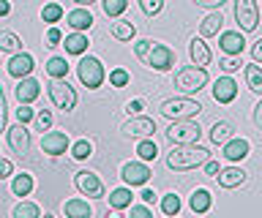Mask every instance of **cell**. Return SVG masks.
Returning a JSON list of instances; mask_svg holds the SVG:
<instances>
[{
  "label": "cell",
  "mask_w": 262,
  "mask_h": 218,
  "mask_svg": "<svg viewBox=\"0 0 262 218\" xmlns=\"http://www.w3.org/2000/svg\"><path fill=\"white\" fill-rule=\"evenodd\" d=\"M88 36L85 33H77V30H74L71 36H66V41H63V46H66V52L69 55H85L88 52Z\"/></svg>",
  "instance_id": "obj_27"
},
{
  "label": "cell",
  "mask_w": 262,
  "mask_h": 218,
  "mask_svg": "<svg viewBox=\"0 0 262 218\" xmlns=\"http://www.w3.org/2000/svg\"><path fill=\"white\" fill-rule=\"evenodd\" d=\"M49 99H52V104L63 112H71L77 107V93H74V87L66 82V79H52V82H49Z\"/></svg>",
  "instance_id": "obj_7"
},
{
  "label": "cell",
  "mask_w": 262,
  "mask_h": 218,
  "mask_svg": "<svg viewBox=\"0 0 262 218\" xmlns=\"http://www.w3.org/2000/svg\"><path fill=\"white\" fill-rule=\"evenodd\" d=\"M44 41H47V46H57V44H60L63 41V33H60V28H49L47 30V36H44Z\"/></svg>",
  "instance_id": "obj_44"
},
{
  "label": "cell",
  "mask_w": 262,
  "mask_h": 218,
  "mask_svg": "<svg viewBox=\"0 0 262 218\" xmlns=\"http://www.w3.org/2000/svg\"><path fill=\"white\" fill-rule=\"evenodd\" d=\"M106 218H123V215H120V210H112V213L106 210Z\"/></svg>",
  "instance_id": "obj_56"
},
{
  "label": "cell",
  "mask_w": 262,
  "mask_h": 218,
  "mask_svg": "<svg viewBox=\"0 0 262 218\" xmlns=\"http://www.w3.org/2000/svg\"><path fill=\"white\" fill-rule=\"evenodd\" d=\"M167 218H178V215H167Z\"/></svg>",
  "instance_id": "obj_58"
},
{
  "label": "cell",
  "mask_w": 262,
  "mask_h": 218,
  "mask_svg": "<svg viewBox=\"0 0 262 218\" xmlns=\"http://www.w3.org/2000/svg\"><path fill=\"white\" fill-rule=\"evenodd\" d=\"M14 95H16V101H19V104H33V101L41 95V85H38L33 77H25V79H19V82H16Z\"/></svg>",
  "instance_id": "obj_16"
},
{
  "label": "cell",
  "mask_w": 262,
  "mask_h": 218,
  "mask_svg": "<svg viewBox=\"0 0 262 218\" xmlns=\"http://www.w3.org/2000/svg\"><path fill=\"white\" fill-rule=\"evenodd\" d=\"M41 150H44L47 156H52V158L63 156V153L69 150V134H66V131H49V134H44V136H41Z\"/></svg>",
  "instance_id": "obj_12"
},
{
  "label": "cell",
  "mask_w": 262,
  "mask_h": 218,
  "mask_svg": "<svg viewBox=\"0 0 262 218\" xmlns=\"http://www.w3.org/2000/svg\"><path fill=\"white\" fill-rule=\"evenodd\" d=\"M134 52H137V58L142 60L147 68L159 71V74L161 71H169L178 63L175 50H169V46L161 44V41H150V38H139V41L134 44Z\"/></svg>",
  "instance_id": "obj_1"
},
{
  "label": "cell",
  "mask_w": 262,
  "mask_h": 218,
  "mask_svg": "<svg viewBox=\"0 0 262 218\" xmlns=\"http://www.w3.org/2000/svg\"><path fill=\"white\" fill-rule=\"evenodd\" d=\"M159 112L167 120H191L194 115H200V112H202V107H200V101L183 95V99H167L159 107Z\"/></svg>",
  "instance_id": "obj_4"
},
{
  "label": "cell",
  "mask_w": 262,
  "mask_h": 218,
  "mask_svg": "<svg viewBox=\"0 0 262 218\" xmlns=\"http://www.w3.org/2000/svg\"><path fill=\"white\" fill-rule=\"evenodd\" d=\"M219 66H221V71L232 74V71H237V68L243 66V63H241V55H227V58H221V60H219Z\"/></svg>",
  "instance_id": "obj_41"
},
{
  "label": "cell",
  "mask_w": 262,
  "mask_h": 218,
  "mask_svg": "<svg viewBox=\"0 0 262 218\" xmlns=\"http://www.w3.org/2000/svg\"><path fill=\"white\" fill-rule=\"evenodd\" d=\"M221 25H224V17H221V11H213V14H208V17L202 19V25H200V36H202V38L219 36V33H221Z\"/></svg>",
  "instance_id": "obj_22"
},
{
  "label": "cell",
  "mask_w": 262,
  "mask_h": 218,
  "mask_svg": "<svg viewBox=\"0 0 262 218\" xmlns=\"http://www.w3.org/2000/svg\"><path fill=\"white\" fill-rule=\"evenodd\" d=\"M161 210H164V215H178L180 213V197L178 193H164L161 197Z\"/></svg>",
  "instance_id": "obj_37"
},
{
  "label": "cell",
  "mask_w": 262,
  "mask_h": 218,
  "mask_svg": "<svg viewBox=\"0 0 262 218\" xmlns=\"http://www.w3.org/2000/svg\"><path fill=\"white\" fill-rule=\"evenodd\" d=\"M208 85V71L202 66H186L175 74V90H180L183 95H194Z\"/></svg>",
  "instance_id": "obj_3"
},
{
  "label": "cell",
  "mask_w": 262,
  "mask_h": 218,
  "mask_svg": "<svg viewBox=\"0 0 262 218\" xmlns=\"http://www.w3.org/2000/svg\"><path fill=\"white\" fill-rule=\"evenodd\" d=\"M74 185H77V191L82 193V197H88V199H101L104 197L101 177H98L96 172H88V169L74 175Z\"/></svg>",
  "instance_id": "obj_10"
},
{
  "label": "cell",
  "mask_w": 262,
  "mask_h": 218,
  "mask_svg": "<svg viewBox=\"0 0 262 218\" xmlns=\"http://www.w3.org/2000/svg\"><path fill=\"white\" fill-rule=\"evenodd\" d=\"M101 9H104L106 17L120 19V14L128 9V0H101Z\"/></svg>",
  "instance_id": "obj_35"
},
{
  "label": "cell",
  "mask_w": 262,
  "mask_h": 218,
  "mask_svg": "<svg viewBox=\"0 0 262 218\" xmlns=\"http://www.w3.org/2000/svg\"><path fill=\"white\" fill-rule=\"evenodd\" d=\"M202 128L194 120H172V126L167 128V139L172 144H194L200 142Z\"/></svg>",
  "instance_id": "obj_6"
},
{
  "label": "cell",
  "mask_w": 262,
  "mask_h": 218,
  "mask_svg": "<svg viewBox=\"0 0 262 218\" xmlns=\"http://www.w3.org/2000/svg\"><path fill=\"white\" fill-rule=\"evenodd\" d=\"M123 136H128V139H150L156 134V120L145 117V115H134L131 120L123 123Z\"/></svg>",
  "instance_id": "obj_9"
},
{
  "label": "cell",
  "mask_w": 262,
  "mask_h": 218,
  "mask_svg": "<svg viewBox=\"0 0 262 218\" xmlns=\"http://www.w3.org/2000/svg\"><path fill=\"white\" fill-rule=\"evenodd\" d=\"M131 188H115L112 193H110V205H112V210H126V207H131Z\"/></svg>",
  "instance_id": "obj_29"
},
{
  "label": "cell",
  "mask_w": 262,
  "mask_h": 218,
  "mask_svg": "<svg viewBox=\"0 0 262 218\" xmlns=\"http://www.w3.org/2000/svg\"><path fill=\"white\" fill-rule=\"evenodd\" d=\"M188 55H191V63H194V66H202V68L208 66L210 58H213L210 50H208V44H205L202 38H191V44H188Z\"/></svg>",
  "instance_id": "obj_21"
},
{
  "label": "cell",
  "mask_w": 262,
  "mask_h": 218,
  "mask_svg": "<svg viewBox=\"0 0 262 218\" xmlns=\"http://www.w3.org/2000/svg\"><path fill=\"white\" fill-rule=\"evenodd\" d=\"M251 58H254V63H262V38L257 44H254V50H251Z\"/></svg>",
  "instance_id": "obj_51"
},
{
  "label": "cell",
  "mask_w": 262,
  "mask_h": 218,
  "mask_svg": "<svg viewBox=\"0 0 262 218\" xmlns=\"http://www.w3.org/2000/svg\"><path fill=\"white\" fill-rule=\"evenodd\" d=\"M126 109H128V115H139V112L145 109V101H142V99H134V101H128Z\"/></svg>",
  "instance_id": "obj_48"
},
{
  "label": "cell",
  "mask_w": 262,
  "mask_h": 218,
  "mask_svg": "<svg viewBox=\"0 0 262 218\" xmlns=\"http://www.w3.org/2000/svg\"><path fill=\"white\" fill-rule=\"evenodd\" d=\"M44 218H55V215H52V213H44Z\"/></svg>",
  "instance_id": "obj_57"
},
{
  "label": "cell",
  "mask_w": 262,
  "mask_h": 218,
  "mask_svg": "<svg viewBox=\"0 0 262 218\" xmlns=\"http://www.w3.org/2000/svg\"><path fill=\"white\" fill-rule=\"evenodd\" d=\"M254 126L262 128V101L257 104V107H254Z\"/></svg>",
  "instance_id": "obj_52"
},
{
  "label": "cell",
  "mask_w": 262,
  "mask_h": 218,
  "mask_svg": "<svg viewBox=\"0 0 262 218\" xmlns=\"http://www.w3.org/2000/svg\"><path fill=\"white\" fill-rule=\"evenodd\" d=\"M41 19L49 22V25L60 22V19H63V6H60V3H47L44 9H41Z\"/></svg>",
  "instance_id": "obj_36"
},
{
  "label": "cell",
  "mask_w": 262,
  "mask_h": 218,
  "mask_svg": "<svg viewBox=\"0 0 262 218\" xmlns=\"http://www.w3.org/2000/svg\"><path fill=\"white\" fill-rule=\"evenodd\" d=\"M150 166L145 164V161H128V164H123V169H120V177H123V183L126 185H145L147 180H150Z\"/></svg>",
  "instance_id": "obj_11"
},
{
  "label": "cell",
  "mask_w": 262,
  "mask_h": 218,
  "mask_svg": "<svg viewBox=\"0 0 262 218\" xmlns=\"http://www.w3.org/2000/svg\"><path fill=\"white\" fill-rule=\"evenodd\" d=\"M71 156L77 158V161H85L93 156V142H88V139H79V142H74V148H71Z\"/></svg>",
  "instance_id": "obj_38"
},
{
  "label": "cell",
  "mask_w": 262,
  "mask_h": 218,
  "mask_svg": "<svg viewBox=\"0 0 262 218\" xmlns=\"http://www.w3.org/2000/svg\"><path fill=\"white\" fill-rule=\"evenodd\" d=\"M74 3H77V6H82V9H88V6H93L96 0H74Z\"/></svg>",
  "instance_id": "obj_55"
},
{
  "label": "cell",
  "mask_w": 262,
  "mask_h": 218,
  "mask_svg": "<svg viewBox=\"0 0 262 218\" xmlns=\"http://www.w3.org/2000/svg\"><path fill=\"white\" fill-rule=\"evenodd\" d=\"M139 9H142L145 17H156L164 9V0H139Z\"/></svg>",
  "instance_id": "obj_40"
},
{
  "label": "cell",
  "mask_w": 262,
  "mask_h": 218,
  "mask_svg": "<svg viewBox=\"0 0 262 218\" xmlns=\"http://www.w3.org/2000/svg\"><path fill=\"white\" fill-rule=\"evenodd\" d=\"M11 14V3L8 0H0V17H8Z\"/></svg>",
  "instance_id": "obj_54"
},
{
  "label": "cell",
  "mask_w": 262,
  "mask_h": 218,
  "mask_svg": "<svg viewBox=\"0 0 262 218\" xmlns=\"http://www.w3.org/2000/svg\"><path fill=\"white\" fill-rule=\"evenodd\" d=\"M0 52H22V41H19V36L11 33V30H0Z\"/></svg>",
  "instance_id": "obj_28"
},
{
  "label": "cell",
  "mask_w": 262,
  "mask_h": 218,
  "mask_svg": "<svg viewBox=\"0 0 262 218\" xmlns=\"http://www.w3.org/2000/svg\"><path fill=\"white\" fill-rule=\"evenodd\" d=\"M131 218H153V213L145 205H131Z\"/></svg>",
  "instance_id": "obj_45"
},
{
  "label": "cell",
  "mask_w": 262,
  "mask_h": 218,
  "mask_svg": "<svg viewBox=\"0 0 262 218\" xmlns=\"http://www.w3.org/2000/svg\"><path fill=\"white\" fill-rule=\"evenodd\" d=\"M47 74L52 79H66L69 77V63H66V58H49L47 60Z\"/></svg>",
  "instance_id": "obj_32"
},
{
  "label": "cell",
  "mask_w": 262,
  "mask_h": 218,
  "mask_svg": "<svg viewBox=\"0 0 262 218\" xmlns=\"http://www.w3.org/2000/svg\"><path fill=\"white\" fill-rule=\"evenodd\" d=\"M210 158L208 148L202 144H178L175 150L167 156V166L175 169V172H188V169H196V166H205V161Z\"/></svg>",
  "instance_id": "obj_2"
},
{
  "label": "cell",
  "mask_w": 262,
  "mask_h": 218,
  "mask_svg": "<svg viewBox=\"0 0 262 218\" xmlns=\"http://www.w3.org/2000/svg\"><path fill=\"white\" fill-rule=\"evenodd\" d=\"M33 185H36V183H33V175H16L14 177V183H11V191H14V197H28V193L33 191Z\"/></svg>",
  "instance_id": "obj_30"
},
{
  "label": "cell",
  "mask_w": 262,
  "mask_h": 218,
  "mask_svg": "<svg viewBox=\"0 0 262 218\" xmlns=\"http://www.w3.org/2000/svg\"><path fill=\"white\" fill-rule=\"evenodd\" d=\"M216 180H219L221 188H237V185L246 183V172L241 166H227V169H221V172L216 175Z\"/></svg>",
  "instance_id": "obj_20"
},
{
  "label": "cell",
  "mask_w": 262,
  "mask_h": 218,
  "mask_svg": "<svg viewBox=\"0 0 262 218\" xmlns=\"http://www.w3.org/2000/svg\"><path fill=\"white\" fill-rule=\"evenodd\" d=\"M235 95H237V82L232 77H219L213 82V99L219 104H232Z\"/></svg>",
  "instance_id": "obj_15"
},
{
  "label": "cell",
  "mask_w": 262,
  "mask_h": 218,
  "mask_svg": "<svg viewBox=\"0 0 262 218\" xmlns=\"http://www.w3.org/2000/svg\"><path fill=\"white\" fill-rule=\"evenodd\" d=\"M66 25H69L71 30H77V33L90 30V25H93V14H90L88 9H82V6H77L74 11L66 14Z\"/></svg>",
  "instance_id": "obj_19"
},
{
  "label": "cell",
  "mask_w": 262,
  "mask_h": 218,
  "mask_svg": "<svg viewBox=\"0 0 262 218\" xmlns=\"http://www.w3.org/2000/svg\"><path fill=\"white\" fill-rule=\"evenodd\" d=\"M77 77H79V82L88 87V90H96V87H101L104 85V79H106V71L101 66V60L98 58H82L79 60V66H77Z\"/></svg>",
  "instance_id": "obj_5"
},
{
  "label": "cell",
  "mask_w": 262,
  "mask_h": 218,
  "mask_svg": "<svg viewBox=\"0 0 262 218\" xmlns=\"http://www.w3.org/2000/svg\"><path fill=\"white\" fill-rule=\"evenodd\" d=\"M139 197H142L145 205H150V202H156V193H153V188H145L142 193H139Z\"/></svg>",
  "instance_id": "obj_53"
},
{
  "label": "cell",
  "mask_w": 262,
  "mask_h": 218,
  "mask_svg": "<svg viewBox=\"0 0 262 218\" xmlns=\"http://www.w3.org/2000/svg\"><path fill=\"white\" fill-rule=\"evenodd\" d=\"M128 82H131V77H128L126 68H112L110 71V85L112 87H126Z\"/></svg>",
  "instance_id": "obj_39"
},
{
  "label": "cell",
  "mask_w": 262,
  "mask_h": 218,
  "mask_svg": "<svg viewBox=\"0 0 262 218\" xmlns=\"http://www.w3.org/2000/svg\"><path fill=\"white\" fill-rule=\"evenodd\" d=\"M63 210H66V218H90L93 215V207L85 199H69L63 205Z\"/></svg>",
  "instance_id": "obj_23"
},
{
  "label": "cell",
  "mask_w": 262,
  "mask_h": 218,
  "mask_svg": "<svg viewBox=\"0 0 262 218\" xmlns=\"http://www.w3.org/2000/svg\"><path fill=\"white\" fill-rule=\"evenodd\" d=\"M210 205H213V197H210L208 188H196L191 193V199H188V207H191L194 213H208Z\"/></svg>",
  "instance_id": "obj_26"
},
{
  "label": "cell",
  "mask_w": 262,
  "mask_h": 218,
  "mask_svg": "<svg viewBox=\"0 0 262 218\" xmlns=\"http://www.w3.org/2000/svg\"><path fill=\"white\" fill-rule=\"evenodd\" d=\"M246 85H249V90H254V93L262 95V68L257 66V63L246 66Z\"/></svg>",
  "instance_id": "obj_31"
},
{
  "label": "cell",
  "mask_w": 262,
  "mask_h": 218,
  "mask_svg": "<svg viewBox=\"0 0 262 218\" xmlns=\"http://www.w3.org/2000/svg\"><path fill=\"white\" fill-rule=\"evenodd\" d=\"M232 131H235L232 123H227V120H219V123H213V128H210V142H213V144H227V142L235 136Z\"/></svg>",
  "instance_id": "obj_25"
},
{
  "label": "cell",
  "mask_w": 262,
  "mask_h": 218,
  "mask_svg": "<svg viewBox=\"0 0 262 218\" xmlns=\"http://www.w3.org/2000/svg\"><path fill=\"white\" fill-rule=\"evenodd\" d=\"M219 46H221V52H227V55H241L243 46H246L243 30H227V33H221Z\"/></svg>",
  "instance_id": "obj_17"
},
{
  "label": "cell",
  "mask_w": 262,
  "mask_h": 218,
  "mask_svg": "<svg viewBox=\"0 0 262 218\" xmlns=\"http://www.w3.org/2000/svg\"><path fill=\"white\" fill-rule=\"evenodd\" d=\"M0 131H8V128H6V95H3V85H0Z\"/></svg>",
  "instance_id": "obj_47"
},
{
  "label": "cell",
  "mask_w": 262,
  "mask_h": 218,
  "mask_svg": "<svg viewBox=\"0 0 262 218\" xmlns=\"http://www.w3.org/2000/svg\"><path fill=\"white\" fill-rule=\"evenodd\" d=\"M235 19L243 33H251L259 25V9L257 0H235Z\"/></svg>",
  "instance_id": "obj_8"
},
{
  "label": "cell",
  "mask_w": 262,
  "mask_h": 218,
  "mask_svg": "<svg viewBox=\"0 0 262 218\" xmlns=\"http://www.w3.org/2000/svg\"><path fill=\"white\" fill-rule=\"evenodd\" d=\"M33 68H36V63H33V55L28 52H16L11 60H8V74L14 79H25L33 74Z\"/></svg>",
  "instance_id": "obj_14"
},
{
  "label": "cell",
  "mask_w": 262,
  "mask_h": 218,
  "mask_svg": "<svg viewBox=\"0 0 262 218\" xmlns=\"http://www.w3.org/2000/svg\"><path fill=\"white\" fill-rule=\"evenodd\" d=\"M33 117H36V112L30 109V104H19V109H16V123H25V126H28Z\"/></svg>",
  "instance_id": "obj_42"
},
{
  "label": "cell",
  "mask_w": 262,
  "mask_h": 218,
  "mask_svg": "<svg viewBox=\"0 0 262 218\" xmlns=\"http://www.w3.org/2000/svg\"><path fill=\"white\" fill-rule=\"evenodd\" d=\"M36 126L41 128V131H49V128H52V112L41 109L38 115H36Z\"/></svg>",
  "instance_id": "obj_43"
},
{
  "label": "cell",
  "mask_w": 262,
  "mask_h": 218,
  "mask_svg": "<svg viewBox=\"0 0 262 218\" xmlns=\"http://www.w3.org/2000/svg\"><path fill=\"white\" fill-rule=\"evenodd\" d=\"M196 6H202V9H221V6L227 3V0H194Z\"/></svg>",
  "instance_id": "obj_49"
},
{
  "label": "cell",
  "mask_w": 262,
  "mask_h": 218,
  "mask_svg": "<svg viewBox=\"0 0 262 218\" xmlns=\"http://www.w3.org/2000/svg\"><path fill=\"white\" fill-rule=\"evenodd\" d=\"M137 156H139V161H156L159 148H156L153 139H139L137 142Z\"/></svg>",
  "instance_id": "obj_33"
},
{
  "label": "cell",
  "mask_w": 262,
  "mask_h": 218,
  "mask_svg": "<svg viewBox=\"0 0 262 218\" xmlns=\"http://www.w3.org/2000/svg\"><path fill=\"white\" fill-rule=\"evenodd\" d=\"M11 218H41V210L36 202H19V205L14 207Z\"/></svg>",
  "instance_id": "obj_34"
},
{
  "label": "cell",
  "mask_w": 262,
  "mask_h": 218,
  "mask_svg": "<svg viewBox=\"0 0 262 218\" xmlns=\"http://www.w3.org/2000/svg\"><path fill=\"white\" fill-rule=\"evenodd\" d=\"M221 153H224V158L227 161H243L246 156L251 153V144H249V139H243V136H232L227 144H221Z\"/></svg>",
  "instance_id": "obj_18"
},
{
  "label": "cell",
  "mask_w": 262,
  "mask_h": 218,
  "mask_svg": "<svg viewBox=\"0 0 262 218\" xmlns=\"http://www.w3.org/2000/svg\"><path fill=\"white\" fill-rule=\"evenodd\" d=\"M14 172V164L8 158H0V180H6V177H11Z\"/></svg>",
  "instance_id": "obj_46"
},
{
  "label": "cell",
  "mask_w": 262,
  "mask_h": 218,
  "mask_svg": "<svg viewBox=\"0 0 262 218\" xmlns=\"http://www.w3.org/2000/svg\"><path fill=\"white\" fill-rule=\"evenodd\" d=\"M219 172H221V169H219V164H216V161H210V158H208V161H205V175H210V177H216Z\"/></svg>",
  "instance_id": "obj_50"
},
{
  "label": "cell",
  "mask_w": 262,
  "mask_h": 218,
  "mask_svg": "<svg viewBox=\"0 0 262 218\" xmlns=\"http://www.w3.org/2000/svg\"><path fill=\"white\" fill-rule=\"evenodd\" d=\"M8 144L16 156H28L30 153V131L25 128V123H16L8 128Z\"/></svg>",
  "instance_id": "obj_13"
},
{
  "label": "cell",
  "mask_w": 262,
  "mask_h": 218,
  "mask_svg": "<svg viewBox=\"0 0 262 218\" xmlns=\"http://www.w3.org/2000/svg\"><path fill=\"white\" fill-rule=\"evenodd\" d=\"M110 33H112V38H118V41H131V38L137 36V28H134V22H128V19H115Z\"/></svg>",
  "instance_id": "obj_24"
}]
</instances>
